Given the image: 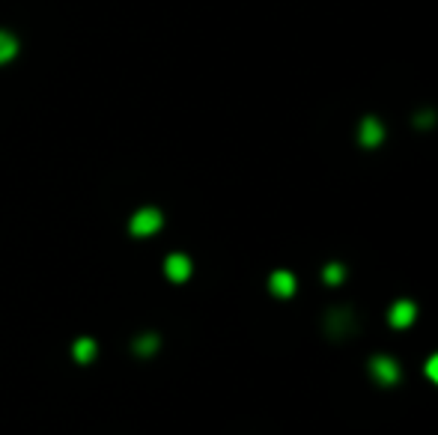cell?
Returning <instances> with one entry per match:
<instances>
[{
	"mask_svg": "<svg viewBox=\"0 0 438 435\" xmlns=\"http://www.w3.org/2000/svg\"><path fill=\"white\" fill-rule=\"evenodd\" d=\"M370 373H373L381 385H394L400 378V364L394 358H388V355H376V358L370 361Z\"/></svg>",
	"mask_w": 438,
	"mask_h": 435,
	"instance_id": "3957f363",
	"label": "cell"
},
{
	"mask_svg": "<svg viewBox=\"0 0 438 435\" xmlns=\"http://www.w3.org/2000/svg\"><path fill=\"white\" fill-rule=\"evenodd\" d=\"M355 328V316L349 307H334L325 314V331L331 334V337H346Z\"/></svg>",
	"mask_w": 438,
	"mask_h": 435,
	"instance_id": "6da1fadb",
	"label": "cell"
},
{
	"mask_svg": "<svg viewBox=\"0 0 438 435\" xmlns=\"http://www.w3.org/2000/svg\"><path fill=\"white\" fill-rule=\"evenodd\" d=\"M18 54V42L13 33H3L0 30V63H9Z\"/></svg>",
	"mask_w": 438,
	"mask_h": 435,
	"instance_id": "ba28073f",
	"label": "cell"
},
{
	"mask_svg": "<svg viewBox=\"0 0 438 435\" xmlns=\"http://www.w3.org/2000/svg\"><path fill=\"white\" fill-rule=\"evenodd\" d=\"M268 289L277 295V298H289L292 293H295V277H292V272H275L272 277H268Z\"/></svg>",
	"mask_w": 438,
	"mask_h": 435,
	"instance_id": "8992f818",
	"label": "cell"
},
{
	"mask_svg": "<svg viewBox=\"0 0 438 435\" xmlns=\"http://www.w3.org/2000/svg\"><path fill=\"white\" fill-rule=\"evenodd\" d=\"M426 376H430V378H432V382L438 385V352L432 355V358H430V361H426Z\"/></svg>",
	"mask_w": 438,
	"mask_h": 435,
	"instance_id": "7c38bea8",
	"label": "cell"
},
{
	"mask_svg": "<svg viewBox=\"0 0 438 435\" xmlns=\"http://www.w3.org/2000/svg\"><path fill=\"white\" fill-rule=\"evenodd\" d=\"M72 355L81 364H87V361H93V355H96V343L89 340V337H84V340H75V346H72Z\"/></svg>",
	"mask_w": 438,
	"mask_h": 435,
	"instance_id": "9c48e42d",
	"label": "cell"
},
{
	"mask_svg": "<svg viewBox=\"0 0 438 435\" xmlns=\"http://www.w3.org/2000/svg\"><path fill=\"white\" fill-rule=\"evenodd\" d=\"M346 277V269L340 263H331V265H325V272H322V281L325 283H340Z\"/></svg>",
	"mask_w": 438,
	"mask_h": 435,
	"instance_id": "30bf717a",
	"label": "cell"
},
{
	"mask_svg": "<svg viewBox=\"0 0 438 435\" xmlns=\"http://www.w3.org/2000/svg\"><path fill=\"white\" fill-rule=\"evenodd\" d=\"M414 316H418V307H414V301H394L390 304V310H388V319H390V325L394 328H409L411 322H414Z\"/></svg>",
	"mask_w": 438,
	"mask_h": 435,
	"instance_id": "277c9868",
	"label": "cell"
},
{
	"mask_svg": "<svg viewBox=\"0 0 438 435\" xmlns=\"http://www.w3.org/2000/svg\"><path fill=\"white\" fill-rule=\"evenodd\" d=\"M134 349H138L140 355H149L159 349V337L155 334H146V337H138V343H134Z\"/></svg>",
	"mask_w": 438,
	"mask_h": 435,
	"instance_id": "8fae6325",
	"label": "cell"
},
{
	"mask_svg": "<svg viewBox=\"0 0 438 435\" xmlns=\"http://www.w3.org/2000/svg\"><path fill=\"white\" fill-rule=\"evenodd\" d=\"M161 227V212L159 209H140L138 215L131 218V233L134 236H152Z\"/></svg>",
	"mask_w": 438,
	"mask_h": 435,
	"instance_id": "7a4b0ae2",
	"label": "cell"
},
{
	"mask_svg": "<svg viewBox=\"0 0 438 435\" xmlns=\"http://www.w3.org/2000/svg\"><path fill=\"white\" fill-rule=\"evenodd\" d=\"M164 272L170 281H185V277L191 274V260L185 253H170L164 260Z\"/></svg>",
	"mask_w": 438,
	"mask_h": 435,
	"instance_id": "5b68a950",
	"label": "cell"
},
{
	"mask_svg": "<svg viewBox=\"0 0 438 435\" xmlns=\"http://www.w3.org/2000/svg\"><path fill=\"white\" fill-rule=\"evenodd\" d=\"M381 138H385V128H381V122L376 117H367L361 122V143L364 147H379Z\"/></svg>",
	"mask_w": 438,
	"mask_h": 435,
	"instance_id": "52a82bcc",
	"label": "cell"
}]
</instances>
